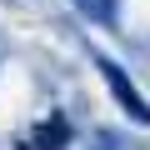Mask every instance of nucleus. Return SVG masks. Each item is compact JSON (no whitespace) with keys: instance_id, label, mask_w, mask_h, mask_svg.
<instances>
[{"instance_id":"3","label":"nucleus","mask_w":150,"mask_h":150,"mask_svg":"<svg viewBox=\"0 0 150 150\" xmlns=\"http://www.w3.org/2000/svg\"><path fill=\"white\" fill-rule=\"evenodd\" d=\"M35 145H40V150H65V120L50 115V120L35 130Z\"/></svg>"},{"instance_id":"1","label":"nucleus","mask_w":150,"mask_h":150,"mask_svg":"<svg viewBox=\"0 0 150 150\" xmlns=\"http://www.w3.org/2000/svg\"><path fill=\"white\" fill-rule=\"evenodd\" d=\"M100 70H105V80H110V90L120 95V105H125V110H130L135 120H150V105H145V100H140V95L130 90V80H125V70H120L115 60H100Z\"/></svg>"},{"instance_id":"2","label":"nucleus","mask_w":150,"mask_h":150,"mask_svg":"<svg viewBox=\"0 0 150 150\" xmlns=\"http://www.w3.org/2000/svg\"><path fill=\"white\" fill-rule=\"evenodd\" d=\"M80 5V15H90L95 25H115V15H120V0H75Z\"/></svg>"}]
</instances>
